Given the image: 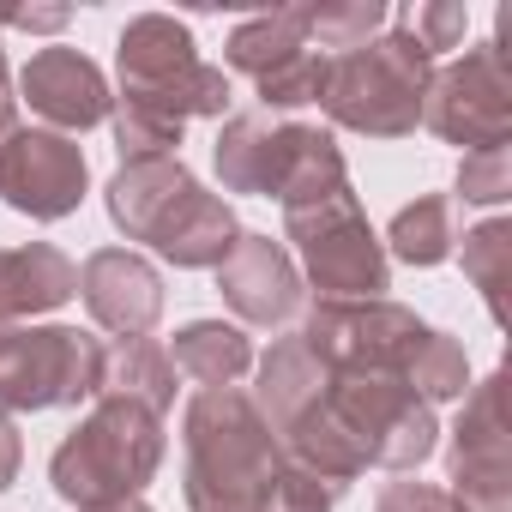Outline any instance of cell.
Returning a JSON list of instances; mask_svg holds the SVG:
<instances>
[{"label": "cell", "mask_w": 512, "mask_h": 512, "mask_svg": "<svg viewBox=\"0 0 512 512\" xmlns=\"http://www.w3.org/2000/svg\"><path fill=\"white\" fill-rule=\"evenodd\" d=\"M181 494L193 512H247L266 506L272 482L284 476V440L260 416L253 392L241 386H211L181 410Z\"/></svg>", "instance_id": "obj_1"}, {"label": "cell", "mask_w": 512, "mask_h": 512, "mask_svg": "<svg viewBox=\"0 0 512 512\" xmlns=\"http://www.w3.org/2000/svg\"><path fill=\"white\" fill-rule=\"evenodd\" d=\"M163 422L133 410V404H115V398H97L91 416L55 446L49 458V482L67 506L91 512V506H115V500H139L145 482L157 476L163 464Z\"/></svg>", "instance_id": "obj_2"}, {"label": "cell", "mask_w": 512, "mask_h": 512, "mask_svg": "<svg viewBox=\"0 0 512 512\" xmlns=\"http://www.w3.org/2000/svg\"><path fill=\"white\" fill-rule=\"evenodd\" d=\"M434 61L410 31H386L356 55H338L326 67L320 109L332 127H350L362 139H410L422 127V97H428Z\"/></svg>", "instance_id": "obj_3"}, {"label": "cell", "mask_w": 512, "mask_h": 512, "mask_svg": "<svg viewBox=\"0 0 512 512\" xmlns=\"http://www.w3.org/2000/svg\"><path fill=\"white\" fill-rule=\"evenodd\" d=\"M115 67H121V103H139L181 127L193 115H223V103H229L223 67H205L193 49V31L169 13L127 19V31L115 43Z\"/></svg>", "instance_id": "obj_4"}, {"label": "cell", "mask_w": 512, "mask_h": 512, "mask_svg": "<svg viewBox=\"0 0 512 512\" xmlns=\"http://www.w3.org/2000/svg\"><path fill=\"white\" fill-rule=\"evenodd\" d=\"M284 235L296 241L302 272L320 290V302H380L386 296L392 266H386V247H380L356 187H344L320 205L284 211Z\"/></svg>", "instance_id": "obj_5"}, {"label": "cell", "mask_w": 512, "mask_h": 512, "mask_svg": "<svg viewBox=\"0 0 512 512\" xmlns=\"http://www.w3.org/2000/svg\"><path fill=\"white\" fill-rule=\"evenodd\" d=\"M103 344L79 326H0V416L97 398Z\"/></svg>", "instance_id": "obj_6"}, {"label": "cell", "mask_w": 512, "mask_h": 512, "mask_svg": "<svg viewBox=\"0 0 512 512\" xmlns=\"http://www.w3.org/2000/svg\"><path fill=\"white\" fill-rule=\"evenodd\" d=\"M428 332L434 326H422L416 308L380 296V302H314L296 338L314 350V362L326 374H392V380H404V368Z\"/></svg>", "instance_id": "obj_7"}, {"label": "cell", "mask_w": 512, "mask_h": 512, "mask_svg": "<svg viewBox=\"0 0 512 512\" xmlns=\"http://www.w3.org/2000/svg\"><path fill=\"white\" fill-rule=\"evenodd\" d=\"M326 404L338 410V422L356 434V446L368 452V464L380 470H416L434 446H440V422L434 404H422L404 380L392 374H332Z\"/></svg>", "instance_id": "obj_8"}, {"label": "cell", "mask_w": 512, "mask_h": 512, "mask_svg": "<svg viewBox=\"0 0 512 512\" xmlns=\"http://www.w3.org/2000/svg\"><path fill=\"white\" fill-rule=\"evenodd\" d=\"M422 127H434L446 145L494 151L512 139V79L494 49H470L464 61L440 67L422 97Z\"/></svg>", "instance_id": "obj_9"}, {"label": "cell", "mask_w": 512, "mask_h": 512, "mask_svg": "<svg viewBox=\"0 0 512 512\" xmlns=\"http://www.w3.org/2000/svg\"><path fill=\"white\" fill-rule=\"evenodd\" d=\"M506 374H488L464 392L452 452H446V494L458 512H512V458H506V410H500Z\"/></svg>", "instance_id": "obj_10"}, {"label": "cell", "mask_w": 512, "mask_h": 512, "mask_svg": "<svg viewBox=\"0 0 512 512\" xmlns=\"http://www.w3.org/2000/svg\"><path fill=\"white\" fill-rule=\"evenodd\" d=\"M91 169L85 151L67 133L49 127H19L7 145H0V199L13 211H25L31 223H61L85 205Z\"/></svg>", "instance_id": "obj_11"}, {"label": "cell", "mask_w": 512, "mask_h": 512, "mask_svg": "<svg viewBox=\"0 0 512 512\" xmlns=\"http://www.w3.org/2000/svg\"><path fill=\"white\" fill-rule=\"evenodd\" d=\"M19 103H31V115L49 121V133H85L97 121L115 115V97H109V79L97 73L91 55L55 43V49H37L19 73Z\"/></svg>", "instance_id": "obj_12"}, {"label": "cell", "mask_w": 512, "mask_h": 512, "mask_svg": "<svg viewBox=\"0 0 512 512\" xmlns=\"http://www.w3.org/2000/svg\"><path fill=\"white\" fill-rule=\"evenodd\" d=\"M79 296L91 320L115 338H145L163 320V278L133 247H97L79 266Z\"/></svg>", "instance_id": "obj_13"}, {"label": "cell", "mask_w": 512, "mask_h": 512, "mask_svg": "<svg viewBox=\"0 0 512 512\" xmlns=\"http://www.w3.org/2000/svg\"><path fill=\"white\" fill-rule=\"evenodd\" d=\"M217 290L223 302L247 320V326H284L302 308V272L284 253V241L272 235H235L229 260L217 266Z\"/></svg>", "instance_id": "obj_14"}, {"label": "cell", "mask_w": 512, "mask_h": 512, "mask_svg": "<svg viewBox=\"0 0 512 512\" xmlns=\"http://www.w3.org/2000/svg\"><path fill=\"white\" fill-rule=\"evenodd\" d=\"M296 127H302V121H278V115H266V109L229 115L223 133H217V151H211L223 193H266V199H272L278 181H284Z\"/></svg>", "instance_id": "obj_15"}, {"label": "cell", "mask_w": 512, "mask_h": 512, "mask_svg": "<svg viewBox=\"0 0 512 512\" xmlns=\"http://www.w3.org/2000/svg\"><path fill=\"white\" fill-rule=\"evenodd\" d=\"M235 235H241L235 205L217 199V193H205V187L193 181V187L175 199V211L151 229V247L163 253L169 266H181V272H217V266L229 260Z\"/></svg>", "instance_id": "obj_16"}, {"label": "cell", "mask_w": 512, "mask_h": 512, "mask_svg": "<svg viewBox=\"0 0 512 512\" xmlns=\"http://www.w3.org/2000/svg\"><path fill=\"white\" fill-rule=\"evenodd\" d=\"M79 296V266L55 241L0 247V326H19L31 314H49Z\"/></svg>", "instance_id": "obj_17"}, {"label": "cell", "mask_w": 512, "mask_h": 512, "mask_svg": "<svg viewBox=\"0 0 512 512\" xmlns=\"http://www.w3.org/2000/svg\"><path fill=\"white\" fill-rule=\"evenodd\" d=\"M193 187V169L181 157H151V163H121L103 187L109 217L127 241H151V229L175 211V199Z\"/></svg>", "instance_id": "obj_18"}, {"label": "cell", "mask_w": 512, "mask_h": 512, "mask_svg": "<svg viewBox=\"0 0 512 512\" xmlns=\"http://www.w3.org/2000/svg\"><path fill=\"white\" fill-rule=\"evenodd\" d=\"M175 362H169V350L163 344H151V338H115V344H103V374H97V398H115V404H133V410H145V416H169V404H175Z\"/></svg>", "instance_id": "obj_19"}, {"label": "cell", "mask_w": 512, "mask_h": 512, "mask_svg": "<svg viewBox=\"0 0 512 512\" xmlns=\"http://www.w3.org/2000/svg\"><path fill=\"white\" fill-rule=\"evenodd\" d=\"M326 386H332V374L314 362V350L302 338H278L266 350V362H260V392H253V404H260V416L284 434L296 416H308L326 398Z\"/></svg>", "instance_id": "obj_20"}, {"label": "cell", "mask_w": 512, "mask_h": 512, "mask_svg": "<svg viewBox=\"0 0 512 512\" xmlns=\"http://www.w3.org/2000/svg\"><path fill=\"white\" fill-rule=\"evenodd\" d=\"M169 362H175V374H187L199 392H211V386H235V380L253 368V344H247V332H241V326L193 320V326H181V332H175Z\"/></svg>", "instance_id": "obj_21"}, {"label": "cell", "mask_w": 512, "mask_h": 512, "mask_svg": "<svg viewBox=\"0 0 512 512\" xmlns=\"http://www.w3.org/2000/svg\"><path fill=\"white\" fill-rule=\"evenodd\" d=\"M458 199L452 193H416L410 205H398L392 229L380 247H392L404 266H440L458 253Z\"/></svg>", "instance_id": "obj_22"}, {"label": "cell", "mask_w": 512, "mask_h": 512, "mask_svg": "<svg viewBox=\"0 0 512 512\" xmlns=\"http://www.w3.org/2000/svg\"><path fill=\"white\" fill-rule=\"evenodd\" d=\"M302 49H314V37H308V7H278V13H260V19L235 25L229 43H223V61H229L235 73H247V79H266L272 67H284V61L302 55Z\"/></svg>", "instance_id": "obj_23"}, {"label": "cell", "mask_w": 512, "mask_h": 512, "mask_svg": "<svg viewBox=\"0 0 512 512\" xmlns=\"http://www.w3.org/2000/svg\"><path fill=\"white\" fill-rule=\"evenodd\" d=\"M350 187V169H344V151L326 127H296V145H290V163H284V181H278V205L284 211H302V205H320L332 193Z\"/></svg>", "instance_id": "obj_24"}, {"label": "cell", "mask_w": 512, "mask_h": 512, "mask_svg": "<svg viewBox=\"0 0 512 512\" xmlns=\"http://www.w3.org/2000/svg\"><path fill=\"white\" fill-rule=\"evenodd\" d=\"M458 253H464V278L482 290L488 320L506 326V290H512V223H506V217L476 223L470 235H458Z\"/></svg>", "instance_id": "obj_25"}, {"label": "cell", "mask_w": 512, "mask_h": 512, "mask_svg": "<svg viewBox=\"0 0 512 512\" xmlns=\"http://www.w3.org/2000/svg\"><path fill=\"white\" fill-rule=\"evenodd\" d=\"M404 386H410L422 404L464 398V392H470V356H464V344H458V338H446V332H428V338H422V350H416V356H410V368H404Z\"/></svg>", "instance_id": "obj_26"}, {"label": "cell", "mask_w": 512, "mask_h": 512, "mask_svg": "<svg viewBox=\"0 0 512 512\" xmlns=\"http://www.w3.org/2000/svg\"><path fill=\"white\" fill-rule=\"evenodd\" d=\"M386 25V0H320L308 7V37H320V49H368Z\"/></svg>", "instance_id": "obj_27"}, {"label": "cell", "mask_w": 512, "mask_h": 512, "mask_svg": "<svg viewBox=\"0 0 512 512\" xmlns=\"http://www.w3.org/2000/svg\"><path fill=\"white\" fill-rule=\"evenodd\" d=\"M181 121H163L139 103H121L115 109V151L121 163H151V157H181Z\"/></svg>", "instance_id": "obj_28"}, {"label": "cell", "mask_w": 512, "mask_h": 512, "mask_svg": "<svg viewBox=\"0 0 512 512\" xmlns=\"http://www.w3.org/2000/svg\"><path fill=\"white\" fill-rule=\"evenodd\" d=\"M326 55H314V49H302V55H290L284 67H272L266 79H253V91H260V103H266V115H278V109H302V103H320V91H326Z\"/></svg>", "instance_id": "obj_29"}, {"label": "cell", "mask_w": 512, "mask_h": 512, "mask_svg": "<svg viewBox=\"0 0 512 512\" xmlns=\"http://www.w3.org/2000/svg\"><path fill=\"white\" fill-rule=\"evenodd\" d=\"M458 199L464 205H500V199H512V151L506 145L464 151V163H458Z\"/></svg>", "instance_id": "obj_30"}, {"label": "cell", "mask_w": 512, "mask_h": 512, "mask_svg": "<svg viewBox=\"0 0 512 512\" xmlns=\"http://www.w3.org/2000/svg\"><path fill=\"white\" fill-rule=\"evenodd\" d=\"M404 31H410V37L422 43V55L434 61V55H446V49L464 43V31H470V7H464V0H428V7L410 13Z\"/></svg>", "instance_id": "obj_31"}, {"label": "cell", "mask_w": 512, "mask_h": 512, "mask_svg": "<svg viewBox=\"0 0 512 512\" xmlns=\"http://www.w3.org/2000/svg\"><path fill=\"white\" fill-rule=\"evenodd\" d=\"M332 488L320 482V476H308V470H296V464H284V476L272 482V494H266V506L260 512H332Z\"/></svg>", "instance_id": "obj_32"}, {"label": "cell", "mask_w": 512, "mask_h": 512, "mask_svg": "<svg viewBox=\"0 0 512 512\" xmlns=\"http://www.w3.org/2000/svg\"><path fill=\"white\" fill-rule=\"evenodd\" d=\"M374 512H458V500L434 482H386Z\"/></svg>", "instance_id": "obj_33"}, {"label": "cell", "mask_w": 512, "mask_h": 512, "mask_svg": "<svg viewBox=\"0 0 512 512\" xmlns=\"http://www.w3.org/2000/svg\"><path fill=\"white\" fill-rule=\"evenodd\" d=\"M73 13L67 7H0V25H13V31H61Z\"/></svg>", "instance_id": "obj_34"}, {"label": "cell", "mask_w": 512, "mask_h": 512, "mask_svg": "<svg viewBox=\"0 0 512 512\" xmlns=\"http://www.w3.org/2000/svg\"><path fill=\"white\" fill-rule=\"evenodd\" d=\"M19 464H25V440H19V428L0 416V494L13 488V476H19Z\"/></svg>", "instance_id": "obj_35"}, {"label": "cell", "mask_w": 512, "mask_h": 512, "mask_svg": "<svg viewBox=\"0 0 512 512\" xmlns=\"http://www.w3.org/2000/svg\"><path fill=\"white\" fill-rule=\"evenodd\" d=\"M19 133V97H13V73H7V43H0V145Z\"/></svg>", "instance_id": "obj_36"}, {"label": "cell", "mask_w": 512, "mask_h": 512, "mask_svg": "<svg viewBox=\"0 0 512 512\" xmlns=\"http://www.w3.org/2000/svg\"><path fill=\"white\" fill-rule=\"evenodd\" d=\"M91 512H151L145 500H115V506H91Z\"/></svg>", "instance_id": "obj_37"}, {"label": "cell", "mask_w": 512, "mask_h": 512, "mask_svg": "<svg viewBox=\"0 0 512 512\" xmlns=\"http://www.w3.org/2000/svg\"><path fill=\"white\" fill-rule=\"evenodd\" d=\"M247 512H260V506H247Z\"/></svg>", "instance_id": "obj_38"}]
</instances>
